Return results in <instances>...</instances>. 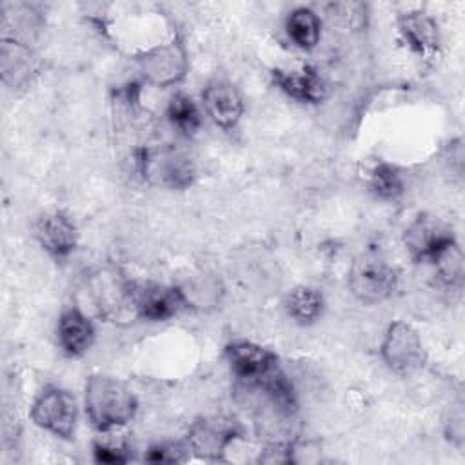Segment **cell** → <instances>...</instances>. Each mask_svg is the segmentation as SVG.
Here are the masks:
<instances>
[{
  "label": "cell",
  "instance_id": "1",
  "mask_svg": "<svg viewBox=\"0 0 465 465\" xmlns=\"http://www.w3.org/2000/svg\"><path fill=\"white\" fill-rule=\"evenodd\" d=\"M84 411L93 429L111 432L125 427L136 416L138 400L122 380L94 372L85 380Z\"/></svg>",
  "mask_w": 465,
  "mask_h": 465
},
{
  "label": "cell",
  "instance_id": "2",
  "mask_svg": "<svg viewBox=\"0 0 465 465\" xmlns=\"http://www.w3.org/2000/svg\"><path fill=\"white\" fill-rule=\"evenodd\" d=\"M134 62L145 84L160 89L182 84L189 73L187 49L176 38L142 49L134 54Z\"/></svg>",
  "mask_w": 465,
  "mask_h": 465
},
{
  "label": "cell",
  "instance_id": "3",
  "mask_svg": "<svg viewBox=\"0 0 465 465\" xmlns=\"http://www.w3.org/2000/svg\"><path fill=\"white\" fill-rule=\"evenodd\" d=\"M400 272L385 258L361 254L354 258L347 272V287L361 303H380L391 298L398 287Z\"/></svg>",
  "mask_w": 465,
  "mask_h": 465
},
{
  "label": "cell",
  "instance_id": "4",
  "mask_svg": "<svg viewBox=\"0 0 465 465\" xmlns=\"http://www.w3.org/2000/svg\"><path fill=\"white\" fill-rule=\"evenodd\" d=\"M29 416L42 430L60 440H71L76 432L78 405L69 391L51 385L36 394Z\"/></svg>",
  "mask_w": 465,
  "mask_h": 465
},
{
  "label": "cell",
  "instance_id": "5",
  "mask_svg": "<svg viewBox=\"0 0 465 465\" xmlns=\"http://www.w3.org/2000/svg\"><path fill=\"white\" fill-rule=\"evenodd\" d=\"M380 358L392 372L411 374L425 365L427 354L418 331L403 320H394L381 338Z\"/></svg>",
  "mask_w": 465,
  "mask_h": 465
},
{
  "label": "cell",
  "instance_id": "6",
  "mask_svg": "<svg viewBox=\"0 0 465 465\" xmlns=\"http://www.w3.org/2000/svg\"><path fill=\"white\" fill-rule=\"evenodd\" d=\"M133 283L134 280L120 274L118 271L100 269L89 280V291L98 314L107 320H124L127 314L134 312L133 302Z\"/></svg>",
  "mask_w": 465,
  "mask_h": 465
},
{
  "label": "cell",
  "instance_id": "7",
  "mask_svg": "<svg viewBox=\"0 0 465 465\" xmlns=\"http://www.w3.org/2000/svg\"><path fill=\"white\" fill-rule=\"evenodd\" d=\"M242 438L234 421L223 418H202L194 421L185 436L189 450L203 460H223L234 441Z\"/></svg>",
  "mask_w": 465,
  "mask_h": 465
},
{
  "label": "cell",
  "instance_id": "8",
  "mask_svg": "<svg viewBox=\"0 0 465 465\" xmlns=\"http://www.w3.org/2000/svg\"><path fill=\"white\" fill-rule=\"evenodd\" d=\"M133 302L136 318L147 322H167L185 309V303L176 285H165L156 282H134Z\"/></svg>",
  "mask_w": 465,
  "mask_h": 465
},
{
  "label": "cell",
  "instance_id": "9",
  "mask_svg": "<svg viewBox=\"0 0 465 465\" xmlns=\"http://www.w3.org/2000/svg\"><path fill=\"white\" fill-rule=\"evenodd\" d=\"M456 242L452 231L434 216L420 214L403 234L405 249L416 263H430L440 251Z\"/></svg>",
  "mask_w": 465,
  "mask_h": 465
},
{
  "label": "cell",
  "instance_id": "10",
  "mask_svg": "<svg viewBox=\"0 0 465 465\" xmlns=\"http://www.w3.org/2000/svg\"><path fill=\"white\" fill-rule=\"evenodd\" d=\"M33 236L51 258L62 262L69 258L78 243V229L64 211L44 213L33 225Z\"/></svg>",
  "mask_w": 465,
  "mask_h": 465
},
{
  "label": "cell",
  "instance_id": "11",
  "mask_svg": "<svg viewBox=\"0 0 465 465\" xmlns=\"http://www.w3.org/2000/svg\"><path fill=\"white\" fill-rule=\"evenodd\" d=\"M225 360L234 376L249 385L260 381L274 367H278V356L254 341L232 340L225 345Z\"/></svg>",
  "mask_w": 465,
  "mask_h": 465
},
{
  "label": "cell",
  "instance_id": "12",
  "mask_svg": "<svg viewBox=\"0 0 465 465\" xmlns=\"http://www.w3.org/2000/svg\"><path fill=\"white\" fill-rule=\"evenodd\" d=\"M205 114L223 131L234 129L245 111V102L238 87L227 80H213L202 91Z\"/></svg>",
  "mask_w": 465,
  "mask_h": 465
},
{
  "label": "cell",
  "instance_id": "13",
  "mask_svg": "<svg viewBox=\"0 0 465 465\" xmlns=\"http://www.w3.org/2000/svg\"><path fill=\"white\" fill-rule=\"evenodd\" d=\"M272 84L289 98L316 105L327 96V85L322 74L312 65H300V67H276L271 73Z\"/></svg>",
  "mask_w": 465,
  "mask_h": 465
},
{
  "label": "cell",
  "instance_id": "14",
  "mask_svg": "<svg viewBox=\"0 0 465 465\" xmlns=\"http://www.w3.org/2000/svg\"><path fill=\"white\" fill-rule=\"evenodd\" d=\"M143 173H151L158 178L160 183L171 187V189H187L193 185L196 178L194 163L189 156L183 153L167 149L160 154H147L140 160Z\"/></svg>",
  "mask_w": 465,
  "mask_h": 465
},
{
  "label": "cell",
  "instance_id": "15",
  "mask_svg": "<svg viewBox=\"0 0 465 465\" xmlns=\"http://www.w3.org/2000/svg\"><path fill=\"white\" fill-rule=\"evenodd\" d=\"M94 325L91 318L76 305L60 312L56 323V341L64 354L71 358L84 356L94 343Z\"/></svg>",
  "mask_w": 465,
  "mask_h": 465
},
{
  "label": "cell",
  "instance_id": "16",
  "mask_svg": "<svg viewBox=\"0 0 465 465\" xmlns=\"http://www.w3.org/2000/svg\"><path fill=\"white\" fill-rule=\"evenodd\" d=\"M398 33L401 42L418 56H430L440 49V27L423 11L401 13L398 16Z\"/></svg>",
  "mask_w": 465,
  "mask_h": 465
},
{
  "label": "cell",
  "instance_id": "17",
  "mask_svg": "<svg viewBox=\"0 0 465 465\" xmlns=\"http://www.w3.org/2000/svg\"><path fill=\"white\" fill-rule=\"evenodd\" d=\"M0 73L4 84L13 89L29 84L36 73V60L29 44L16 38H4L0 45Z\"/></svg>",
  "mask_w": 465,
  "mask_h": 465
},
{
  "label": "cell",
  "instance_id": "18",
  "mask_svg": "<svg viewBox=\"0 0 465 465\" xmlns=\"http://www.w3.org/2000/svg\"><path fill=\"white\" fill-rule=\"evenodd\" d=\"M185 309L207 312L220 305L223 298L222 282L209 272H194L176 285Z\"/></svg>",
  "mask_w": 465,
  "mask_h": 465
},
{
  "label": "cell",
  "instance_id": "19",
  "mask_svg": "<svg viewBox=\"0 0 465 465\" xmlns=\"http://www.w3.org/2000/svg\"><path fill=\"white\" fill-rule=\"evenodd\" d=\"M283 309L292 322L300 325H311L322 318L325 300L316 287L298 285L285 294Z\"/></svg>",
  "mask_w": 465,
  "mask_h": 465
},
{
  "label": "cell",
  "instance_id": "20",
  "mask_svg": "<svg viewBox=\"0 0 465 465\" xmlns=\"http://www.w3.org/2000/svg\"><path fill=\"white\" fill-rule=\"evenodd\" d=\"M285 31L289 40L303 49L311 51L320 44L322 38V20L311 7H296L285 18Z\"/></svg>",
  "mask_w": 465,
  "mask_h": 465
},
{
  "label": "cell",
  "instance_id": "21",
  "mask_svg": "<svg viewBox=\"0 0 465 465\" xmlns=\"http://www.w3.org/2000/svg\"><path fill=\"white\" fill-rule=\"evenodd\" d=\"M165 116L169 124L183 136H193L203 122V114L198 104L185 93H174L165 107Z\"/></svg>",
  "mask_w": 465,
  "mask_h": 465
},
{
  "label": "cell",
  "instance_id": "22",
  "mask_svg": "<svg viewBox=\"0 0 465 465\" xmlns=\"http://www.w3.org/2000/svg\"><path fill=\"white\" fill-rule=\"evenodd\" d=\"M369 191L380 200H396L403 194V178L396 165L380 160L367 176Z\"/></svg>",
  "mask_w": 465,
  "mask_h": 465
},
{
  "label": "cell",
  "instance_id": "23",
  "mask_svg": "<svg viewBox=\"0 0 465 465\" xmlns=\"http://www.w3.org/2000/svg\"><path fill=\"white\" fill-rule=\"evenodd\" d=\"M430 265H434L436 276L445 287L456 289L463 283V252L458 242H452L443 251H440Z\"/></svg>",
  "mask_w": 465,
  "mask_h": 465
},
{
  "label": "cell",
  "instance_id": "24",
  "mask_svg": "<svg viewBox=\"0 0 465 465\" xmlns=\"http://www.w3.org/2000/svg\"><path fill=\"white\" fill-rule=\"evenodd\" d=\"M191 450L185 441H162L147 449L143 460L151 463H180L189 458Z\"/></svg>",
  "mask_w": 465,
  "mask_h": 465
},
{
  "label": "cell",
  "instance_id": "25",
  "mask_svg": "<svg viewBox=\"0 0 465 465\" xmlns=\"http://www.w3.org/2000/svg\"><path fill=\"white\" fill-rule=\"evenodd\" d=\"M93 456H94V461L98 463H125L131 460L129 445L122 440L96 441L93 445Z\"/></svg>",
  "mask_w": 465,
  "mask_h": 465
}]
</instances>
